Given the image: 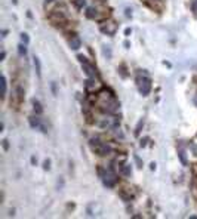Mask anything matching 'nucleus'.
Listing matches in <instances>:
<instances>
[{"mask_svg": "<svg viewBox=\"0 0 197 219\" xmlns=\"http://www.w3.org/2000/svg\"><path fill=\"white\" fill-rule=\"evenodd\" d=\"M95 104L100 108V111H102L105 114H116L119 111V102H117L116 96L107 89H102L98 92V95L95 98Z\"/></svg>", "mask_w": 197, "mask_h": 219, "instance_id": "f257e3e1", "label": "nucleus"}, {"mask_svg": "<svg viewBox=\"0 0 197 219\" xmlns=\"http://www.w3.org/2000/svg\"><path fill=\"white\" fill-rule=\"evenodd\" d=\"M90 148L98 154V156H101V157H104V156H108V154H111V147L108 145V144H105V142H101L98 138H93V139H90Z\"/></svg>", "mask_w": 197, "mask_h": 219, "instance_id": "f03ea898", "label": "nucleus"}, {"mask_svg": "<svg viewBox=\"0 0 197 219\" xmlns=\"http://www.w3.org/2000/svg\"><path fill=\"white\" fill-rule=\"evenodd\" d=\"M136 86H138V90L141 95H148L150 90H151V80L150 77L145 74V73H139L136 76Z\"/></svg>", "mask_w": 197, "mask_h": 219, "instance_id": "7ed1b4c3", "label": "nucleus"}, {"mask_svg": "<svg viewBox=\"0 0 197 219\" xmlns=\"http://www.w3.org/2000/svg\"><path fill=\"white\" fill-rule=\"evenodd\" d=\"M100 175L105 187L113 188L117 184V175L113 172V169H100Z\"/></svg>", "mask_w": 197, "mask_h": 219, "instance_id": "20e7f679", "label": "nucleus"}, {"mask_svg": "<svg viewBox=\"0 0 197 219\" xmlns=\"http://www.w3.org/2000/svg\"><path fill=\"white\" fill-rule=\"evenodd\" d=\"M120 125V120L117 117H104L101 119L100 122H98V126H100L101 129H117Z\"/></svg>", "mask_w": 197, "mask_h": 219, "instance_id": "39448f33", "label": "nucleus"}, {"mask_svg": "<svg viewBox=\"0 0 197 219\" xmlns=\"http://www.w3.org/2000/svg\"><path fill=\"white\" fill-rule=\"evenodd\" d=\"M101 11V8H96V6H90V8H87L86 9V17L89 18V19H102V18H107L108 17V12H100Z\"/></svg>", "mask_w": 197, "mask_h": 219, "instance_id": "423d86ee", "label": "nucleus"}, {"mask_svg": "<svg viewBox=\"0 0 197 219\" xmlns=\"http://www.w3.org/2000/svg\"><path fill=\"white\" fill-rule=\"evenodd\" d=\"M101 31L104 33V34H107V36H113V34H116V31H117V24L114 22V21H111V19H107V21H104L102 24H101Z\"/></svg>", "mask_w": 197, "mask_h": 219, "instance_id": "0eeeda50", "label": "nucleus"}, {"mask_svg": "<svg viewBox=\"0 0 197 219\" xmlns=\"http://www.w3.org/2000/svg\"><path fill=\"white\" fill-rule=\"evenodd\" d=\"M28 122H30V126L33 129H40L43 133H48V128L42 123V119H39L37 116H30L28 117Z\"/></svg>", "mask_w": 197, "mask_h": 219, "instance_id": "6e6552de", "label": "nucleus"}, {"mask_svg": "<svg viewBox=\"0 0 197 219\" xmlns=\"http://www.w3.org/2000/svg\"><path fill=\"white\" fill-rule=\"evenodd\" d=\"M84 87L87 92H96L98 89L101 87V83L96 80V77H89L86 81H84Z\"/></svg>", "mask_w": 197, "mask_h": 219, "instance_id": "1a4fd4ad", "label": "nucleus"}, {"mask_svg": "<svg viewBox=\"0 0 197 219\" xmlns=\"http://www.w3.org/2000/svg\"><path fill=\"white\" fill-rule=\"evenodd\" d=\"M82 67H83V71H84L89 77H96V76H98L96 68H95L93 65H90L87 61H86V62H82Z\"/></svg>", "mask_w": 197, "mask_h": 219, "instance_id": "9d476101", "label": "nucleus"}, {"mask_svg": "<svg viewBox=\"0 0 197 219\" xmlns=\"http://www.w3.org/2000/svg\"><path fill=\"white\" fill-rule=\"evenodd\" d=\"M80 46H82V42H80L79 37H71V39H70V48H71L73 50H77Z\"/></svg>", "mask_w": 197, "mask_h": 219, "instance_id": "9b49d317", "label": "nucleus"}, {"mask_svg": "<svg viewBox=\"0 0 197 219\" xmlns=\"http://www.w3.org/2000/svg\"><path fill=\"white\" fill-rule=\"evenodd\" d=\"M120 172H122L125 176H131V175H132V167H131V164H128V163L122 164V166H120Z\"/></svg>", "mask_w": 197, "mask_h": 219, "instance_id": "f8f14e48", "label": "nucleus"}, {"mask_svg": "<svg viewBox=\"0 0 197 219\" xmlns=\"http://www.w3.org/2000/svg\"><path fill=\"white\" fill-rule=\"evenodd\" d=\"M31 102H33V108H34V111H36V114H42V111H43V108H42L40 102H39L37 99H33Z\"/></svg>", "mask_w": 197, "mask_h": 219, "instance_id": "ddd939ff", "label": "nucleus"}, {"mask_svg": "<svg viewBox=\"0 0 197 219\" xmlns=\"http://www.w3.org/2000/svg\"><path fill=\"white\" fill-rule=\"evenodd\" d=\"M0 86H2V98H5L6 95V77L5 76L0 77Z\"/></svg>", "mask_w": 197, "mask_h": 219, "instance_id": "4468645a", "label": "nucleus"}, {"mask_svg": "<svg viewBox=\"0 0 197 219\" xmlns=\"http://www.w3.org/2000/svg\"><path fill=\"white\" fill-rule=\"evenodd\" d=\"M178 156H179V160H181V163H182L184 166H187V164H188V161H187V157H185V151H184L182 148H179V151H178Z\"/></svg>", "mask_w": 197, "mask_h": 219, "instance_id": "2eb2a0df", "label": "nucleus"}, {"mask_svg": "<svg viewBox=\"0 0 197 219\" xmlns=\"http://www.w3.org/2000/svg\"><path fill=\"white\" fill-rule=\"evenodd\" d=\"M34 67H36V73L37 76H42V68H40V61L37 56H34Z\"/></svg>", "mask_w": 197, "mask_h": 219, "instance_id": "dca6fc26", "label": "nucleus"}, {"mask_svg": "<svg viewBox=\"0 0 197 219\" xmlns=\"http://www.w3.org/2000/svg\"><path fill=\"white\" fill-rule=\"evenodd\" d=\"M84 5H86V0H74V6L77 9H82Z\"/></svg>", "mask_w": 197, "mask_h": 219, "instance_id": "f3484780", "label": "nucleus"}, {"mask_svg": "<svg viewBox=\"0 0 197 219\" xmlns=\"http://www.w3.org/2000/svg\"><path fill=\"white\" fill-rule=\"evenodd\" d=\"M18 52H19V55H25V53H27V48H25L24 43H21V45L18 46Z\"/></svg>", "mask_w": 197, "mask_h": 219, "instance_id": "a211bd4d", "label": "nucleus"}, {"mask_svg": "<svg viewBox=\"0 0 197 219\" xmlns=\"http://www.w3.org/2000/svg\"><path fill=\"white\" fill-rule=\"evenodd\" d=\"M17 92H18V99L22 101V99H24V90H22V87H18Z\"/></svg>", "mask_w": 197, "mask_h": 219, "instance_id": "6ab92c4d", "label": "nucleus"}, {"mask_svg": "<svg viewBox=\"0 0 197 219\" xmlns=\"http://www.w3.org/2000/svg\"><path fill=\"white\" fill-rule=\"evenodd\" d=\"M21 40H22V43H24V45H27V43L30 42V39H28V36H27L25 33H22V34H21Z\"/></svg>", "mask_w": 197, "mask_h": 219, "instance_id": "aec40b11", "label": "nucleus"}, {"mask_svg": "<svg viewBox=\"0 0 197 219\" xmlns=\"http://www.w3.org/2000/svg\"><path fill=\"white\" fill-rule=\"evenodd\" d=\"M43 169H45V170H49V169H51V160H45V163H43Z\"/></svg>", "mask_w": 197, "mask_h": 219, "instance_id": "412c9836", "label": "nucleus"}, {"mask_svg": "<svg viewBox=\"0 0 197 219\" xmlns=\"http://www.w3.org/2000/svg\"><path fill=\"white\" fill-rule=\"evenodd\" d=\"M190 148H191V151H193V154L197 157V144H191L190 145Z\"/></svg>", "mask_w": 197, "mask_h": 219, "instance_id": "4be33fe9", "label": "nucleus"}, {"mask_svg": "<svg viewBox=\"0 0 197 219\" xmlns=\"http://www.w3.org/2000/svg\"><path fill=\"white\" fill-rule=\"evenodd\" d=\"M133 158H135V161H136L138 167H142V161H141V158H139L138 156H133Z\"/></svg>", "mask_w": 197, "mask_h": 219, "instance_id": "5701e85b", "label": "nucleus"}, {"mask_svg": "<svg viewBox=\"0 0 197 219\" xmlns=\"http://www.w3.org/2000/svg\"><path fill=\"white\" fill-rule=\"evenodd\" d=\"M144 125V120H141L139 123H138V126H136V130H135V135H138L139 133V129H141V126Z\"/></svg>", "mask_w": 197, "mask_h": 219, "instance_id": "b1692460", "label": "nucleus"}, {"mask_svg": "<svg viewBox=\"0 0 197 219\" xmlns=\"http://www.w3.org/2000/svg\"><path fill=\"white\" fill-rule=\"evenodd\" d=\"M77 59H79L80 62H86V58H84L83 55H79V56H77Z\"/></svg>", "mask_w": 197, "mask_h": 219, "instance_id": "393cba45", "label": "nucleus"}, {"mask_svg": "<svg viewBox=\"0 0 197 219\" xmlns=\"http://www.w3.org/2000/svg\"><path fill=\"white\" fill-rule=\"evenodd\" d=\"M3 148H5V150H8V148H9V145H8V141H6V139L3 141Z\"/></svg>", "mask_w": 197, "mask_h": 219, "instance_id": "a878e982", "label": "nucleus"}, {"mask_svg": "<svg viewBox=\"0 0 197 219\" xmlns=\"http://www.w3.org/2000/svg\"><path fill=\"white\" fill-rule=\"evenodd\" d=\"M145 142H147V138H145V139H141V144H139V145H141V147H144V145H145Z\"/></svg>", "mask_w": 197, "mask_h": 219, "instance_id": "bb28decb", "label": "nucleus"}, {"mask_svg": "<svg viewBox=\"0 0 197 219\" xmlns=\"http://www.w3.org/2000/svg\"><path fill=\"white\" fill-rule=\"evenodd\" d=\"M131 12H132V11H131V9H126V17H131V15H132V14H131Z\"/></svg>", "mask_w": 197, "mask_h": 219, "instance_id": "cd10ccee", "label": "nucleus"}, {"mask_svg": "<svg viewBox=\"0 0 197 219\" xmlns=\"http://www.w3.org/2000/svg\"><path fill=\"white\" fill-rule=\"evenodd\" d=\"M125 34L129 36V34H131V28H126V30H125Z\"/></svg>", "mask_w": 197, "mask_h": 219, "instance_id": "c85d7f7f", "label": "nucleus"}, {"mask_svg": "<svg viewBox=\"0 0 197 219\" xmlns=\"http://www.w3.org/2000/svg\"><path fill=\"white\" fill-rule=\"evenodd\" d=\"M31 163L36 164V163H37V158H36V157H31Z\"/></svg>", "mask_w": 197, "mask_h": 219, "instance_id": "c756f323", "label": "nucleus"}, {"mask_svg": "<svg viewBox=\"0 0 197 219\" xmlns=\"http://www.w3.org/2000/svg\"><path fill=\"white\" fill-rule=\"evenodd\" d=\"M5 56H6V53H5V52H2V55H0V59L3 61V59H5Z\"/></svg>", "mask_w": 197, "mask_h": 219, "instance_id": "7c9ffc66", "label": "nucleus"}, {"mask_svg": "<svg viewBox=\"0 0 197 219\" xmlns=\"http://www.w3.org/2000/svg\"><path fill=\"white\" fill-rule=\"evenodd\" d=\"M52 2H56V0H45V3L48 5V3H52Z\"/></svg>", "mask_w": 197, "mask_h": 219, "instance_id": "2f4dec72", "label": "nucleus"}, {"mask_svg": "<svg viewBox=\"0 0 197 219\" xmlns=\"http://www.w3.org/2000/svg\"><path fill=\"white\" fill-rule=\"evenodd\" d=\"M194 104H196V105H197V96H196V98H194Z\"/></svg>", "mask_w": 197, "mask_h": 219, "instance_id": "473e14b6", "label": "nucleus"}]
</instances>
